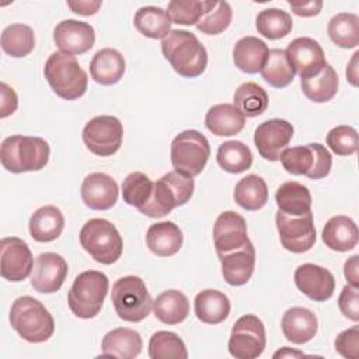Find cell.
I'll use <instances>...</instances> for the list:
<instances>
[{"mask_svg": "<svg viewBox=\"0 0 359 359\" xmlns=\"http://www.w3.org/2000/svg\"><path fill=\"white\" fill-rule=\"evenodd\" d=\"M294 73L300 79H309L321 72L325 66V56L321 45L313 38L302 36L293 39L285 50Z\"/></svg>", "mask_w": 359, "mask_h": 359, "instance_id": "cell-16", "label": "cell"}, {"mask_svg": "<svg viewBox=\"0 0 359 359\" xmlns=\"http://www.w3.org/2000/svg\"><path fill=\"white\" fill-rule=\"evenodd\" d=\"M216 160L224 171L230 174H240L252 165V153L243 142L227 140L219 146Z\"/></svg>", "mask_w": 359, "mask_h": 359, "instance_id": "cell-37", "label": "cell"}, {"mask_svg": "<svg viewBox=\"0 0 359 359\" xmlns=\"http://www.w3.org/2000/svg\"><path fill=\"white\" fill-rule=\"evenodd\" d=\"M304 95L314 102H327L332 100L338 91V74L328 63L321 72L313 77L300 80Z\"/></svg>", "mask_w": 359, "mask_h": 359, "instance_id": "cell-35", "label": "cell"}, {"mask_svg": "<svg viewBox=\"0 0 359 359\" xmlns=\"http://www.w3.org/2000/svg\"><path fill=\"white\" fill-rule=\"evenodd\" d=\"M359 255H352L349 259L345 261L344 265V275L348 280V285L358 287L359 286Z\"/></svg>", "mask_w": 359, "mask_h": 359, "instance_id": "cell-52", "label": "cell"}, {"mask_svg": "<svg viewBox=\"0 0 359 359\" xmlns=\"http://www.w3.org/2000/svg\"><path fill=\"white\" fill-rule=\"evenodd\" d=\"M338 306L341 313L352 320L359 321V293L358 287H353L351 285H345L339 297H338Z\"/></svg>", "mask_w": 359, "mask_h": 359, "instance_id": "cell-49", "label": "cell"}, {"mask_svg": "<svg viewBox=\"0 0 359 359\" xmlns=\"http://www.w3.org/2000/svg\"><path fill=\"white\" fill-rule=\"evenodd\" d=\"M358 56H359V52H355L353 53V57L346 69V77L348 80L351 81L352 86H358V69H356V65H358Z\"/></svg>", "mask_w": 359, "mask_h": 359, "instance_id": "cell-54", "label": "cell"}, {"mask_svg": "<svg viewBox=\"0 0 359 359\" xmlns=\"http://www.w3.org/2000/svg\"><path fill=\"white\" fill-rule=\"evenodd\" d=\"M118 184L105 172H93L83 180L80 194L86 206L93 210H108L118 201Z\"/></svg>", "mask_w": 359, "mask_h": 359, "instance_id": "cell-21", "label": "cell"}, {"mask_svg": "<svg viewBox=\"0 0 359 359\" xmlns=\"http://www.w3.org/2000/svg\"><path fill=\"white\" fill-rule=\"evenodd\" d=\"M294 283L303 294L314 302L328 300L335 290L334 275L314 264L299 265L294 271Z\"/></svg>", "mask_w": 359, "mask_h": 359, "instance_id": "cell-20", "label": "cell"}, {"mask_svg": "<svg viewBox=\"0 0 359 359\" xmlns=\"http://www.w3.org/2000/svg\"><path fill=\"white\" fill-rule=\"evenodd\" d=\"M262 79L275 88H283L289 86L294 79V69L292 67L285 50L271 49L265 65L261 69Z\"/></svg>", "mask_w": 359, "mask_h": 359, "instance_id": "cell-38", "label": "cell"}, {"mask_svg": "<svg viewBox=\"0 0 359 359\" xmlns=\"http://www.w3.org/2000/svg\"><path fill=\"white\" fill-rule=\"evenodd\" d=\"M210 156L208 139L195 129L177 135L171 143V163L177 172L196 177L205 168Z\"/></svg>", "mask_w": 359, "mask_h": 359, "instance_id": "cell-9", "label": "cell"}, {"mask_svg": "<svg viewBox=\"0 0 359 359\" xmlns=\"http://www.w3.org/2000/svg\"><path fill=\"white\" fill-rule=\"evenodd\" d=\"M149 356L151 359H187L188 352L175 332L157 331L150 338Z\"/></svg>", "mask_w": 359, "mask_h": 359, "instance_id": "cell-43", "label": "cell"}, {"mask_svg": "<svg viewBox=\"0 0 359 359\" xmlns=\"http://www.w3.org/2000/svg\"><path fill=\"white\" fill-rule=\"evenodd\" d=\"M206 128L216 136H234L245 125V116L231 104H217L205 116Z\"/></svg>", "mask_w": 359, "mask_h": 359, "instance_id": "cell-30", "label": "cell"}, {"mask_svg": "<svg viewBox=\"0 0 359 359\" xmlns=\"http://www.w3.org/2000/svg\"><path fill=\"white\" fill-rule=\"evenodd\" d=\"M111 299L119 318L128 323L144 320L153 307V300L144 282L135 275L119 278L112 286Z\"/></svg>", "mask_w": 359, "mask_h": 359, "instance_id": "cell-8", "label": "cell"}, {"mask_svg": "<svg viewBox=\"0 0 359 359\" xmlns=\"http://www.w3.org/2000/svg\"><path fill=\"white\" fill-rule=\"evenodd\" d=\"M161 52L171 67L182 77L201 76L208 65V52L195 34L172 29L161 41Z\"/></svg>", "mask_w": 359, "mask_h": 359, "instance_id": "cell-1", "label": "cell"}, {"mask_svg": "<svg viewBox=\"0 0 359 359\" xmlns=\"http://www.w3.org/2000/svg\"><path fill=\"white\" fill-rule=\"evenodd\" d=\"M216 1L198 0H172L168 3L167 13L172 22L180 25H196V22L209 11Z\"/></svg>", "mask_w": 359, "mask_h": 359, "instance_id": "cell-44", "label": "cell"}, {"mask_svg": "<svg viewBox=\"0 0 359 359\" xmlns=\"http://www.w3.org/2000/svg\"><path fill=\"white\" fill-rule=\"evenodd\" d=\"M280 212L289 216H300L311 210V194L307 187L296 181L283 182L275 194Z\"/></svg>", "mask_w": 359, "mask_h": 359, "instance_id": "cell-33", "label": "cell"}, {"mask_svg": "<svg viewBox=\"0 0 359 359\" xmlns=\"http://www.w3.org/2000/svg\"><path fill=\"white\" fill-rule=\"evenodd\" d=\"M67 7L80 15H93L101 7V1H67Z\"/></svg>", "mask_w": 359, "mask_h": 359, "instance_id": "cell-53", "label": "cell"}, {"mask_svg": "<svg viewBox=\"0 0 359 359\" xmlns=\"http://www.w3.org/2000/svg\"><path fill=\"white\" fill-rule=\"evenodd\" d=\"M213 243L217 257L248 244L250 238L244 217L233 210L220 213L213 226Z\"/></svg>", "mask_w": 359, "mask_h": 359, "instance_id": "cell-17", "label": "cell"}, {"mask_svg": "<svg viewBox=\"0 0 359 359\" xmlns=\"http://www.w3.org/2000/svg\"><path fill=\"white\" fill-rule=\"evenodd\" d=\"M257 31L268 39H280L293 28V20L289 13L279 8H265L259 11L255 20Z\"/></svg>", "mask_w": 359, "mask_h": 359, "instance_id": "cell-42", "label": "cell"}, {"mask_svg": "<svg viewBox=\"0 0 359 359\" xmlns=\"http://www.w3.org/2000/svg\"><path fill=\"white\" fill-rule=\"evenodd\" d=\"M233 18L231 7L227 1H216V4L205 13L196 22V28L206 35H217L229 28Z\"/></svg>", "mask_w": 359, "mask_h": 359, "instance_id": "cell-46", "label": "cell"}, {"mask_svg": "<svg viewBox=\"0 0 359 359\" xmlns=\"http://www.w3.org/2000/svg\"><path fill=\"white\" fill-rule=\"evenodd\" d=\"M293 126L285 119H269L259 123L254 132V143L261 157L269 161L280 160L293 137Z\"/></svg>", "mask_w": 359, "mask_h": 359, "instance_id": "cell-15", "label": "cell"}, {"mask_svg": "<svg viewBox=\"0 0 359 359\" xmlns=\"http://www.w3.org/2000/svg\"><path fill=\"white\" fill-rule=\"evenodd\" d=\"M268 94L257 83L247 81L234 93V107L247 118H255L268 108Z\"/></svg>", "mask_w": 359, "mask_h": 359, "instance_id": "cell-41", "label": "cell"}, {"mask_svg": "<svg viewBox=\"0 0 359 359\" xmlns=\"http://www.w3.org/2000/svg\"><path fill=\"white\" fill-rule=\"evenodd\" d=\"M43 74L50 88L63 100H77L87 90V73L72 55L53 52L45 63Z\"/></svg>", "mask_w": 359, "mask_h": 359, "instance_id": "cell-5", "label": "cell"}, {"mask_svg": "<svg viewBox=\"0 0 359 359\" xmlns=\"http://www.w3.org/2000/svg\"><path fill=\"white\" fill-rule=\"evenodd\" d=\"M108 278L100 271H84L79 273L67 293L72 313L80 318L95 317L108 293Z\"/></svg>", "mask_w": 359, "mask_h": 359, "instance_id": "cell-6", "label": "cell"}, {"mask_svg": "<svg viewBox=\"0 0 359 359\" xmlns=\"http://www.w3.org/2000/svg\"><path fill=\"white\" fill-rule=\"evenodd\" d=\"M34 269V258L28 244L18 237H4L0 241V273L10 282L27 279Z\"/></svg>", "mask_w": 359, "mask_h": 359, "instance_id": "cell-14", "label": "cell"}, {"mask_svg": "<svg viewBox=\"0 0 359 359\" xmlns=\"http://www.w3.org/2000/svg\"><path fill=\"white\" fill-rule=\"evenodd\" d=\"M143 348L142 337L137 331L130 328H115L105 334L101 342L102 356H112L121 359L136 358Z\"/></svg>", "mask_w": 359, "mask_h": 359, "instance_id": "cell-26", "label": "cell"}, {"mask_svg": "<svg viewBox=\"0 0 359 359\" xmlns=\"http://www.w3.org/2000/svg\"><path fill=\"white\" fill-rule=\"evenodd\" d=\"M182 231L172 222L151 224L146 233L149 250L158 257H171L182 247Z\"/></svg>", "mask_w": 359, "mask_h": 359, "instance_id": "cell-28", "label": "cell"}, {"mask_svg": "<svg viewBox=\"0 0 359 359\" xmlns=\"http://www.w3.org/2000/svg\"><path fill=\"white\" fill-rule=\"evenodd\" d=\"M29 234L39 243L56 240L65 227V217L59 208L46 205L36 209L29 219Z\"/></svg>", "mask_w": 359, "mask_h": 359, "instance_id": "cell-27", "label": "cell"}, {"mask_svg": "<svg viewBox=\"0 0 359 359\" xmlns=\"http://www.w3.org/2000/svg\"><path fill=\"white\" fill-rule=\"evenodd\" d=\"M327 31L337 46L356 48L359 43V17L353 13H338L330 20Z\"/></svg>", "mask_w": 359, "mask_h": 359, "instance_id": "cell-39", "label": "cell"}, {"mask_svg": "<svg viewBox=\"0 0 359 359\" xmlns=\"http://www.w3.org/2000/svg\"><path fill=\"white\" fill-rule=\"evenodd\" d=\"M268 46L264 41L255 36H244L238 39L233 48V60L236 67L244 73L261 72L268 57Z\"/></svg>", "mask_w": 359, "mask_h": 359, "instance_id": "cell-29", "label": "cell"}, {"mask_svg": "<svg viewBox=\"0 0 359 359\" xmlns=\"http://www.w3.org/2000/svg\"><path fill=\"white\" fill-rule=\"evenodd\" d=\"M325 142L335 154L351 156L358 150V132L349 125H339L328 132Z\"/></svg>", "mask_w": 359, "mask_h": 359, "instance_id": "cell-47", "label": "cell"}, {"mask_svg": "<svg viewBox=\"0 0 359 359\" xmlns=\"http://www.w3.org/2000/svg\"><path fill=\"white\" fill-rule=\"evenodd\" d=\"M153 311L156 318L164 324H180L189 314V302L182 292L170 289L154 299Z\"/></svg>", "mask_w": 359, "mask_h": 359, "instance_id": "cell-32", "label": "cell"}, {"mask_svg": "<svg viewBox=\"0 0 359 359\" xmlns=\"http://www.w3.org/2000/svg\"><path fill=\"white\" fill-rule=\"evenodd\" d=\"M49 154L48 142L38 136H8L0 147L1 165L14 174L42 170L49 161Z\"/></svg>", "mask_w": 359, "mask_h": 359, "instance_id": "cell-2", "label": "cell"}, {"mask_svg": "<svg viewBox=\"0 0 359 359\" xmlns=\"http://www.w3.org/2000/svg\"><path fill=\"white\" fill-rule=\"evenodd\" d=\"M1 88V111H0V116L6 118L8 115H11L17 107H18V98L15 91L8 87L6 83L0 84Z\"/></svg>", "mask_w": 359, "mask_h": 359, "instance_id": "cell-50", "label": "cell"}, {"mask_svg": "<svg viewBox=\"0 0 359 359\" xmlns=\"http://www.w3.org/2000/svg\"><path fill=\"white\" fill-rule=\"evenodd\" d=\"M90 73L95 83L102 86L116 84L125 73V59L116 49L98 50L90 63Z\"/></svg>", "mask_w": 359, "mask_h": 359, "instance_id": "cell-25", "label": "cell"}, {"mask_svg": "<svg viewBox=\"0 0 359 359\" xmlns=\"http://www.w3.org/2000/svg\"><path fill=\"white\" fill-rule=\"evenodd\" d=\"M80 244L100 264L116 262L123 250V243L116 227L105 219H90L80 230Z\"/></svg>", "mask_w": 359, "mask_h": 359, "instance_id": "cell-7", "label": "cell"}, {"mask_svg": "<svg viewBox=\"0 0 359 359\" xmlns=\"http://www.w3.org/2000/svg\"><path fill=\"white\" fill-rule=\"evenodd\" d=\"M276 229L283 248L302 254L309 251L316 243V229L311 210L300 216H289L280 210L275 215Z\"/></svg>", "mask_w": 359, "mask_h": 359, "instance_id": "cell-13", "label": "cell"}, {"mask_svg": "<svg viewBox=\"0 0 359 359\" xmlns=\"http://www.w3.org/2000/svg\"><path fill=\"white\" fill-rule=\"evenodd\" d=\"M10 324L22 339L31 344L45 342L55 332L52 314L31 296H21L14 300L10 309Z\"/></svg>", "mask_w": 359, "mask_h": 359, "instance_id": "cell-3", "label": "cell"}, {"mask_svg": "<svg viewBox=\"0 0 359 359\" xmlns=\"http://www.w3.org/2000/svg\"><path fill=\"white\" fill-rule=\"evenodd\" d=\"M194 180L184 174L170 171L153 182V191L149 201L139 209L149 217H163L174 208L185 205L194 194Z\"/></svg>", "mask_w": 359, "mask_h": 359, "instance_id": "cell-4", "label": "cell"}, {"mask_svg": "<svg viewBox=\"0 0 359 359\" xmlns=\"http://www.w3.org/2000/svg\"><path fill=\"white\" fill-rule=\"evenodd\" d=\"M222 262V273L224 280L231 286L245 285L255 266V250L250 241L244 247L229 254L219 255Z\"/></svg>", "mask_w": 359, "mask_h": 359, "instance_id": "cell-22", "label": "cell"}, {"mask_svg": "<svg viewBox=\"0 0 359 359\" xmlns=\"http://www.w3.org/2000/svg\"><path fill=\"white\" fill-rule=\"evenodd\" d=\"M136 29L151 39H163L171 31V18L168 13L156 6L140 7L133 18Z\"/></svg>", "mask_w": 359, "mask_h": 359, "instance_id": "cell-34", "label": "cell"}, {"mask_svg": "<svg viewBox=\"0 0 359 359\" xmlns=\"http://www.w3.org/2000/svg\"><path fill=\"white\" fill-rule=\"evenodd\" d=\"M292 11L299 17H313L317 15L323 8L321 0H311V1H289Z\"/></svg>", "mask_w": 359, "mask_h": 359, "instance_id": "cell-51", "label": "cell"}, {"mask_svg": "<svg viewBox=\"0 0 359 359\" xmlns=\"http://www.w3.org/2000/svg\"><path fill=\"white\" fill-rule=\"evenodd\" d=\"M67 276V262L56 252H42L35 258L31 285L39 293L57 292Z\"/></svg>", "mask_w": 359, "mask_h": 359, "instance_id": "cell-18", "label": "cell"}, {"mask_svg": "<svg viewBox=\"0 0 359 359\" xmlns=\"http://www.w3.org/2000/svg\"><path fill=\"white\" fill-rule=\"evenodd\" d=\"M359 231L356 223L344 215L331 217L323 229L324 244L334 251L345 252L356 247Z\"/></svg>", "mask_w": 359, "mask_h": 359, "instance_id": "cell-24", "label": "cell"}, {"mask_svg": "<svg viewBox=\"0 0 359 359\" xmlns=\"http://www.w3.org/2000/svg\"><path fill=\"white\" fill-rule=\"evenodd\" d=\"M335 349L339 355L348 359L359 358V327L353 325L338 334L335 338Z\"/></svg>", "mask_w": 359, "mask_h": 359, "instance_id": "cell-48", "label": "cell"}, {"mask_svg": "<svg viewBox=\"0 0 359 359\" xmlns=\"http://www.w3.org/2000/svg\"><path fill=\"white\" fill-rule=\"evenodd\" d=\"M286 356H303V353L302 352H299V351H290L289 348H282L280 351H278L275 355H273V358H286Z\"/></svg>", "mask_w": 359, "mask_h": 359, "instance_id": "cell-55", "label": "cell"}, {"mask_svg": "<svg viewBox=\"0 0 359 359\" xmlns=\"http://www.w3.org/2000/svg\"><path fill=\"white\" fill-rule=\"evenodd\" d=\"M195 314L205 324H220L230 314V300L219 290L205 289L199 292L194 302Z\"/></svg>", "mask_w": 359, "mask_h": 359, "instance_id": "cell-31", "label": "cell"}, {"mask_svg": "<svg viewBox=\"0 0 359 359\" xmlns=\"http://www.w3.org/2000/svg\"><path fill=\"white\" fill-rule=\"evenodd\" d=\"M1 48L11 57L28 56L35 48V34L25 24H11L1 32Z\"/></svg>", "mask_w": 359, "mask_h": 359, "instance_id": "cell-40", "label": "cell"}, {"mask_svg": "<svg viewBox=\"0 0 359 359\" xmlns=\"http://www.w3.org/2000/svg\"><path fill=\"white\" fill-rule=\"evenodd\" d=\"M53 41L63 53L81 55L94 46L95 32L88 22L63 20L53 31Z\"/></svg>", "mask_w": 359, "mask_h": 359, "instance_id": "cell-19", "label": "cell"}, {"mask_svg": "<svg viewBox=\"0 0 359 359\" xmlns=\"http://www.w3.org/2000/svg\"><path fill=\"white\" fill-rule=\"evenodd\" d=\"M283 168L293 175H306L310 180H321L331 171L332 157L325 146L310 143L285 149L280 156Z\"/></svg>", "mask_w": 359, "mask_h": 359, "instance_id": "cell-10", "label": "cell"}, {"mask_svg": "<svg viewBox=\"0 0 359 359\" xmlns=\"http://www.w3.org/2000/svg\"><path fill=\"white\" fill-rule=\"evenodd\" d=\"M153 191V182L151 180L139 171L130 172L122 182V198L123 201L140 209L150 198Z\"/></svg>", "mask_w": 359, "mask_h": 359, "instance_id": "cell-45", "label": "cell"}, {"mask_svg": "<svg viewBox=\"0 0 359 359\" xmlns=\"http://www.w3.org/2000/svg\"><path fill=\"white\" fill-rule=\"evenodd\" d=\"M280 325L287 341L302 345L314 338L318 321L311 310L304 307H292L283 314Z\"/></svg>", "mask_w": 359, "mask_h": 359, "instance_id": "cell-23", "label": "cell"}, {"mask_svg": "<svg viewBox=\"0 0 359 359\" xmlns=\"http://www.w3.org/2000/svg\"><path fill=\"white\" fill-rule=\"evenodd\" d=\"M123 137V126L116 116L100 115L90 119L83 129V142L95 156L115 154Z\"/></svg>", "mask_w": 359, "mask_h": 359, "instance_id": "cell-12", "label": "cell"}, {"mask_svg": "<svg viewBox=\"0 0 359 359\" xmlns=\"http://www.w3.org/2000/svg\"><path fill=\"white\" fill-rule=\"evenodd\" d=\"M265 345V327L257 316L245 314L234 323L227 344L231 356L237 359H255L264 352Z\"/></svg>", "mask_w": 359, "mask_h": 359, "instance_id": "cell-11", "label": "cell"}, {"mask_svg": "<svg viewBox=\"0 0 359 359\" xmlns=\"http://www.w3.org/2000/svg\"><path fill=\"white\" fill-rule=\"evenodd\" d=\"M234 201L245 210H258L268 202L266 182L255 174L241 178L234 188Z\"/></svg>", "mask_w": 359, "mask_h": 359, "instance_id": "cell-36", "label": "cell"}]
</instances>
